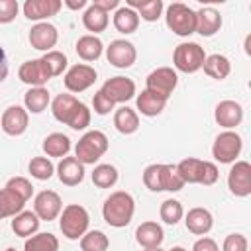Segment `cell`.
<instances>
[{
  "label": "cell",
  "mask_w": 251,
  "mask_h": 251,
  "mask_svg": "<svg viewBox=\"0 0 251 251\" xmlns=\"http://www.w3.org/2000/svg\"><path fill=\"white\" fill-rule=\"evenodd\" d=\"M29 173L37 180H49L55 173V167L47 157H33L29 161Z\"/></svg>",
  "instance_id": "obj_40"
},
{
  "label": "cell",
  "mask_w": 251,
  "mask_h": 251,
  "mask_svg": "<svg viewBox=\"0 0 251 251\" xmlns=\"http://www.w3.org/2000/svg\"><path fill=\"white\" fill-rule=\"evenodd\" d=\"M80 106V100L73 94H57L51 102V112L55 116V120H59L61 124H69L71 118L76 114Z\"/></svg>",
  "instance_id": "obj_22"
},
{
  "label": "cell",
  "mask_w": 251,
  "mask_h": 251,
  "mask_svg": "<svg viewBox=\"0 0 251 251\" xmlns=\"http://www.w3.org/2000/svg\"><path fill=\"white\" fill-rule=\"evenodd\" d=\"M108 247H110V239L104 231L92 229L80 237V249L82 251H106Z\"/></svg>",
  "instance_id": "obj_37"
},
{
  "label": "cell",
  "mask_w": 251,
  "mask_h": 251,
  "mask_svg": "<svg viewBox=\"0 0 251 251\" xmlns=\"http://www.w3.org/2000/svg\"><path fill=\"white\" fill-rule=\"evenodd\" d=\"M114 27L120 33H124V35L133 33L139 27V16H137V12L131 10V8H127V6L118 8L116 14H114Z\"/></svg>",
  "instance_id": "obj_30"
},
{
  "label": "cell",
  "mask_w": 251,
  "mask_h": 251,
  "mask_svg": "<svg viewBox=\"0 0 251 251\" xmlns=\"http://www.w3.org/2000/svg\"><path fill=\"white\" fill-rule=\"evenodd\" d=\"M184 224H186V229L190 233L206 235L214 226V218H212L210 210H206V208H192V210H188Z\"/></svg>",
  "instance_id": "obj_23"
},
{
  "label": "cell",
  "mask_w": 251,
  "mask_h": 251,
  "mask_svg": "<svg viewBox=\"0 0 251 251\" xmlns=\"http://www.w3.org/2000/svg\"><path fill=\"white\" fill-rule=\"evenodd\" d=\"M41 59H43L45 65L49 67L51 76H59V75H63V71L67 69V63H69V61H67V55L61 53V51H47Z\"/></svg>",
  "instance_id": "obj_41"
},
{
  "label": "cell",
  "mask_w": 251,
  "mask_h": 251,
  "mask_svg": "<svg viewBox=\"0 0 251 251\" xmlns=\"http://www.w3.org/2000/svg\"><path fill=\"white\" fill-rule=\"evenodd\" d=\"M4 188L12 190V192H14L16 196H20L24 202H27V200L31 198V194H33V186H31V182H29L27 178H24V176H14V178H10V180L6 182Z\"/></svg>",
  "instance_id": "obj_42"
},
{
  "label": "cell",
  "mask_w": 251,
  "mask_h": 251,
  "mask_svg": "<svg viewBox=\"0 0 251 251\" xmlns=\"http://www.w3.org/2000/svg\"><path fill=\"white\" fill-rule=\"evenodd\" d=\"M24 104H25V110L27 114H41L47 106H49V92L47 88L43 86H35V88H29L25 94H24Z\"/></svg>",
  "instance_id": "obj_33"
},
{
  "label": "cell",
  "mask_w": 251,
  "mask_h": 251,
  "mask_svg": "<svg viewBox=\"0 0 251 251\" xmlns=\"http://www.w3.org/2000/svg\"><path fill=\"white\" fill-rule=\"evenodd\" d=\"M204 73L210 76V78H216V80H224L227 78V75L231 73V63L227 57L220 55V53H214L210 57L204 59V65H202Z\"/></svg>",
  "instance_id": "obj_27"
},
{
  "label": "cell",
  "mask_w": 251,
  "mask_h": 251,
  "mask_svg": "<svg viewBox=\"0 0 251 251\" xmlns=\"http://www.w3.org/2000/svg\"><path fill=\"white\" fill-rule=\"evenodd\" d=\"M108 145H110V141L104 131H100V129L86 131L75 147V157L82 165H94L108 151Z\"/></svg>",
  "instance_id": "obj_2"
},
{
  "label": "cell",
  "mask_w": 251,
  "mask_h": 251,
  "mask_svg": "<svg viewBox=\"0 0 251 251\" xmlns=\"http://www.w3.org/2000/svg\"><path fill=\"white\" fill-rule=\"evenodd\" d=\"M86 4H88L86 0H65V6L71 8V10H80V8H84Z\"/></svg>",
  "instance_id": "obj_52"
},
{
  "label": "cell",
  "mask_w": 251,
  "mask_h": 251,
  "mask_svg": "<svg viewBox=\"0 0 251 251\" xmlns=\"http://www.w3.org/2000/svg\"><path fill=\"white\" fill-rule=\"evenodd\" d=\"M104 51V43L96 35H82L76 41V53L82 61H96Z\"/></svg>",
  "instance_id": "obj_31"
},
{
  "label": "cell",
  "mask_w": 251,
  "mask_h": 251,
  "mask_svg": "<svg viewBox=\"0 0 251 251\" xmlns=\"http://www.w3.org/2000/svg\"><path fill=\"white\" fill-rule=\"evenodd\" d=\"M96 8H100L102 12H110V10H118L120 8V0H94L92 2Z\"/></svg>",
  "instance_id": "obj_50"
},
{
  "label": "cell",
  "mask_w": 251,
  "mask_h": 251,
  "mask_svg": "<svg viewBox=\"0 0 251 251\" xmlns=\"http://www.w3.org/2000/svg\"><path fill=\"white\" fill-rule=\"evenodd\" d=\"M202 171H204V161L194 159V157L182 159L176 165V173L184 184H200L202 182Z\"/></svg>",
  "instance_id": "obj_26"
},
{
  "label": "cell",
  "mask_w": 251,
  "mask_h": 251,
  "mask_svg": "<svg viewBox=\"0 0 251 251\" xmlns=\"http://www.w3.org/2000/svg\"><path fill=\"white\" fill-rule=\"evenodd\" d=\"M222 251H247V237L241 233H231L224 239Z\"/></svg>",
  "instance_id": "obj_46"
},
{
  "label": "cell",
  "mask_w": 251,
  "mask_h": 251,
  "mask_svg": "<svg viewBox=\"0 0 251 251\" xmlns=\"http://www.w3.org/2000/svg\"><path fill=\"white\" fill-rule=\"evenodd\" d=\"M57 176L65 186H76L84 178V165L76 157H63L57 165Z\"/></svg>",
  "instance_id": "obj_18"
},
{
  "label": "cell",
  "mask_w": 251,
  "mask_h": 251,
  "mask_svg": "<svg viewBox=\"0 0 251 251\" xmlns=\"http://www.w3.org/2000/svg\"><path fill=\"white\" fill-rule=\"evenodd\" d=\"M18 76L24 84L35 88V86H43L47 80H51V71L49 67L45 65L43 59H31V61H25L20 65L18 69Z\"/></svg>",
  "instance_id": "obj_10"
},
{
  "label": "cell",
  "mask_w": 251,
  "mask_h": 251,
  "mask_svg": "<svg viewBox=\"0 0 251 251\" xmlns=\"http://www.w3.org/2000/svg\"><path fill=\"white\" fill-rule=\"evenodd\" d=\"M24 251H59V239L53 233H35L25 239Z\"/></svg>",
  "instance_id": "obj_35"
},
{
  "label": "cell",
  "mask_w": 251,
  "mask_h": 251,
  "mask_svg": "<svg viewBox=\"0 0 251 251\" xmlns=\"http://www.w3.org/2000/svg\"><path fill=\"white\" fill-rule=\"evenodd\" d=\"M27 124H29V114L22 106H10V108H6L4 114H2V120H0L2 131L8 133V135H12V137L22 135L27 129Z\"/></svg>",
  "instance_id": "obj_14"
},
{
  "label": "cell",
  "mask_w": 251,
  "mask_h": 251,
  "mask_svg": "<svg viewBox=\"0 0 251 251\" xmlns=\"http://www.w3.org/2000/svg\"><path fill=\"white\" fill-rule=\"evenodd\" d=\"M114 126L122 135H131L139 129V116L133 108L129 106H122L116 110L114 114Z\"/></svg>",
  "instance_id": "obj_25"
},
{
  "label": "cell",
  "mask_w": 251,
  "mask_h": 251,
  "mask_svg": "<svg viewBox=\"0 0 251 251\" xmlns=\"http://www.w3.org/2000/svg\"><path fill=\"white\" fill-rule=\"evenodd\" d=\"M61 8H63L61 0H25L24 2V16L27 20H35L39 24L41 20L57 16Z\"/></svg>",
  "instance_id": "obj_16"
},
{
  "label": "cell",
  "mask_w": 251,
  "mask_h": 251,
  "mask_svg": "<svg viewBox=\"0 0 251 251\" xmlns=\"http://www.w3.org/2000/svg\"><path fill=\"white\" fill-rule=\"evenodd\" d=\"M127 8L135 10L137 16L145 22H157L163 14V0H127Z\"/></svg>",
  "instance_id": "obj_28"
},
{
  "label": "cell",
  "mask_w": 251,
  "mask_h": 251,
  "mask_svg": "<svg viewBox=\"0 0 251 251\" xmlns=\"http://www.w3.org/2000/svg\"><path fill=\"white\" fill-rule=\"evenodd\" d=\"M178 84V76L171 67H159L155 71H151L145 78V88L153 90L165 98H169L173 94V90Z\"/></svg>",
  "instance_id": "obj_7"
},
{
  "label": "cell",
  "mask_w": 251,
  "mask_h": 251,
  "mask_svg": "<svg viewBox=\"0 0 251 251\" xmlns=\"http://www.w3.org/2000/svg\"><path fill=\"white\" fill-rule=\"evenodd\" d=\"M18 2L16 0H0V24H10L18 16Z\"/></svg>",
  "instance_id": "obj_47"
},
{
  "label": "cell",
  "mask_w": 251,
  "mask_h": 251,
  "mask_svg": "<svg viewBox=\"0 0 251 251\" xmlns=\"http://www.w3.org/2000/svg\"><path fill=\"white\" fill-rule=\"evenodd\" d=\"M241 147H243V141H241L239 133L226 129L216 137V141L212 145V155L218 163H224V165L235 163V159L241 153Z\"/></svg>",
  "instance_id": "obj_6"
},
{
  "label": "cell",
  "mask_w": 251,
  "mask_h": 251,
  "mask_svg": "<svg viewBox=\"0 0 251 251\" xmlns=\"http://www.w3.org/2000/svg\"><path fill=\"white\" fill-rule=\"evenodd\" d=\"M67 126H69L71 129H75V131H82V129H86V127L90 126V110H88V106L80 102L76 114L71 118V122H69Z\"/></svg>",
  "instance_id": "obj_44"
},
{
  "label": "cell",
  "mask_w": 251,
  "mask_h": 251,
  "mask_svg": "<svg viewBox=\"0 0 251 251\" xmlns=\"http://www.w3.org/2000/svg\"><path fill=\"white\" fill-rule=\"evenodd\" d=\"M6 251H16V249H14V247H8V249H6Z\"/></svg>",
  "instance_id": "obj_55"
},
{
  "label": "cell",
  "mask_w": 251,
  "mask_h": 251,
  "mask_svg": "<svg viewBox=\"0 0 251 251\" xmlns=\"http://www.w3.org/2000/svg\"><path fill=\"white\" fill-rule=\"evenodd\" d=\"M59 41V31L53 24L49 22H39L29 29V43L37 51H51Z\"/></svg>",
  "instance_id": "obj_15"
},
{
  "label": "cell",
  "mask_w": 251,
  "mask_h": 251,
  "mask_svg": "<svg viewBox=\"0 0 251 251\" xmlns=\"http://www.w3.org/2000/svg\"><path fill=\"white\" fill-rule=\"evenodd\" d=\"M165 239L163 227L157 222H143L137 226L135 229V241L143 247V249H153V247H161Z\"/></svg>",
  "instance_id": "obj_20"
},
{
  "label": "cell",
  "mask_w": 251,
  "mask_h": 251,
  "mask_svg": "<svg viewBox=\"0 0 251 251\" xmlns=\"http://www.w3.org/2000/svg\"><path fill=\"white\" fill-rule=\"evenodd\" d=\"M222 27V16L216 8H200L196 12V31L194 33H200L204 37H212L216 31H220Z\"/></svg>",
  "instance_id": "obj_19"
},
{
  "label": "cell",
  "mask_w": 251,
  "mask_h": 251,
  "mask_svg": "<svg viewBox=\"0 0 251 251\" xmlns=\"http://www.w3.org/2000/svg\"><path fill=\"white\" fill-rule=\"evenodd\" d=\"M163 169H165V165H161V163H153V165L145 167L143 184L149 190H153V192H161L163 190Z\"/></svg>",
  "instance_id": "obj_39"
},
{
  "label": "cell",
  "mask_w": 251,
  "mask_h": 251,
  "mask_svg": "<svg viewBox=\"0 0 251 251\" xmlns=\"http://www.w3.org/2000/svg\"><path fill=\"white\" fill-rule=\"evenodd\" d=\"M159 214H161V220H163L165 224L175 226V224H178V222L182 220L184 210H182V204H180L178 200H175V198H167V200L161 204Z\"/></svg>",
  "instance_id": "obj_38"
},
{
  "label": "cell",
  "mask_w": 251,
  "mask_h": 251,
  "mask_svg": "<svg viewBox=\"0 0 251 251\" xmlns=\"http://www.w3.org/2000/svg\"><path fill=\"white\" fill-rule=\"evenodd\" d=\"M65 88L69 92H84L86 88H90L96 82V71L90 65L78 63L73 65L67 73H65Z\"/></svg>",
  "instance_id": "obj_8"
},
{
  "label": "cell",
  "mask_w": 251,
  "mask_h": 251,
  "mask_svg": "<svg viewBox=\"0 0 251 251\" xmlns=\"http://www.w3.org/2000/svg\"><path fill=\"white\" fill-rule=\"evenodd\" d=\"M24 200L20 196H16L12 190L2 188L0 190V220L2 218H14L16 214H20L24 210Z\"/></svg>",
  "instance_id": "obj_36"
},
{
  "label": "cell",
  "mask_w": 251,
  "mask_h": 251,
  "mask_svg": "<svg viewBox=\"0 0 251 251\" xmlns=\"http://www.w3.org/2000/svg\"><path fill=\"white\" fill-rule=\"evenodd\" d=\"M82 24H84V27H86L88 31H92V35H94V33H100V31H104V29L108 27L110 18H108L106 12H102L100 8H96L94 4H90V6L84 10V14H82Z\"/></svg>",
  "instance_id": "obj_32"
},
{
  "label": "cell",
  "mask_w": 251,
  "mask_h": 251,
  "mask_svg": "<svg viewBox=\"0 0 251 251\" xmlns=\"http://www.w3.org/2000/svg\"><path fill=\"white\" fill-rule=\"evenodd\" d=\"M218 176H220L218 167H216L214 163H210V161H204V171H202V182H200V184L212 186V184L218 180Z\"/></svg>",
  "instance_id": "obj_48"
},
{
  "label": "cell",
  "mask_w": 251,
  "mask_h": 251,
  "mask_svg": "<svg viewBox=\"0 0 251 251\" xmlns=\"http://www.w3.org/2000/svg\"><path fill=\"white\" fill-rule=\"evenodd\" d=\"M227 186L235 196H249L251 194V165L247 161H235L227 175Z\"/></svg>",
  "instance_id": "obj_13"
},
{
  "label": "cell",
  "mask_w": 251,
  "mask_h": 251,
  "mask_svg": "<svg viewBox=\"0 0 251 251\" xmlns=\"http://www.w3.org/2000/svg\"><path fill=\"white\" fill-rule=\"evenodd\" d=\"M114 102L102 92V90H98L96 94H94V98H92V110L98 114V116H106V114H110L112 110H114Z\"/></svg>",
  "instance_id": "obj_45"
},
{
  "label": "cell",
  "mask_w": 251,
  "mask_h": 251,
  "mask_svg": "<svg viewBox=\"0 0 251 251\" xmlns=\"http://www.w3.org/2000/svg\"><path fill=\"white\" fill-rule=\"evenodd\" d=\"M43 151L47 157H67V153L71 151V139L65 135V133H49L45 139H43Z\"/></svg>",
  "instance_id": "obj_29"
},
{
  "label": "cell",
  "mask_w": 251,
  "mask_h": 251,
  "mask_svg": "<svg viewBox=\"0 0 251 251\" xmlns=\"http://www.w3.org/2000/svg\"><path fill=\"white\" fill-rule=\"evenodd\" d=\"M169 251H186V249H184V247H180V245H176V247H171Z\"/></svg>",
  "instance_id": "obj_53"
},
{
  "label": "cell",
  "mask_w": 251,
  "mask_h": 251,
  "mask_svg": "<svg viewBox=\"0 0 251 251\" xmlns=\"http://www.w3.org/2000/svg\"><path fill=\"white\" fill-rule=\"evenodd\" d=\"M6 76H8V57H6L4 47L0 45V82H4Z\"/></svg>",
  "instance_id": "obj_51"
},
{
  "label": "cell",
  "mask_w": 251,
  "mask_h": 251,
  "mask_svg": "<svg viewBox=\"0 0 251 251\" xmlns=\"http://www.w3.org/2000/svg\"><path fill=\"white\" fill-rule=\"evenodd\" d=\"M92 182L98 188H112L118 182V169L110 163H100L92 171Z\"/></svg>",
  "instance_id": "obj_34"
},
{
  "label": "cell",
  "mask_w": 251,
  "mask_h": 251,
  "mask_svg": "<svg viewBox=\"0 0 251 251\" xmlns=\"http://www.w3.org/2000/svg\"><path fill=\"white\" fill-rule=\"evenodd\" d=\"M106 59L110 65H114L116 69H127L135 63L137 59V51L135 45L127 39H114L108 47H106Z\"/></svg>",
  "instance_id": "obj_9"
},
{
  "label": "cell",
  "mask_w": 251,
  "mask_h": 251,
  "mask_svg": "<svg viewBox=\"0 0 251 251\" xmlns=\"http://www.w3.org/2000/svg\"><path fill=\"white\" fill-rule=\"evenodd\" d=\"M214 118H216L218 126H222L226 129H231V127H235V126L241 124V120H243V108L235 100H222L216 106V110H214Z\"/></svg>",
  "instance_id": "obj_17"
},
{
  "label": "cell",
  "mask_w": 251,
  "mask_h": 251,
  "mask_svg": "<svg viewBox=\"0 0 251 251\" xmlns=\"http://www.w3.org/2000/svg\"><path fill=\"white\" fill-rule=\"evenodd\" d=\"M114 104H126L135 96V82L127 76H114L108 78L100 88Z\"/></svg>",
  "instance_id": "obj_12"
},
{
  "label": "cell",
  "mask_w": 251,
  "mask_h": 251,
  "mask_svg": "<svg viewBox=\"0 0 251 251\" xmlns=\"http://www.w3.org/2000/svg\"><path fill=\"white\" fill-rule=\"evenodd\" d=\"M167 100H169V98H165V96H161V94H157V92L145 88V90H141V92L137 94L135 104H137V110H139L143 116L153 118V116H159V114L165 110Z\"/></svg>",
  "instance_id": "obj_21"
},
{
  "label": "cell",
  "mask_w": 251,
  "mask_h": 251,
  "mask_svg": "<svg viewBox=\"0 0 251 251\" xmlns=\"http://www.w3.org/2000/svg\"><path fill=\"white\" fill-rule=\"evenodd\" d=\"M192 251H220V247L212 237H200L192 245Z\"/></svg>",
  "instance_id": "obj_49"
},
{
  "label": "cell",
  "mask_w": 251,
  "mask_h": 251,
  "mask_svg": "<svg viewBox=\"0 0 251 251\" xmlns=\"http://www.w3.org/2000/svg\"><path fill=\"white\" fill-rule=\"evenodd\" d=\"M204 59H206L204 47H200L194 41H186V43L176 45L175 53H173V63L182 73H196L198 69H202Z\"/></svg>",
  "instance_id": "obj_5"
},
{
  "label": "cell",
  "mask_w": 251,
  "mask_h": 251,
  "mask_svg": "<svg viewBox=\"0 0 251 251\" xmlns=\"http://www.w3.org/2000/svg\"><path fill=\"white\" fill-rule=\"evenodd\" d=\"M39 222H41V220L37 218L35 212L22 210L20 214L14 216V220H12V229H14L16 235L27 239V237H31V235L37 233V229H39Z\"/></svg>",
  "instance_id": "obj_24"
},
{
  "label": "cell",
  "mask_w": 251,
  "mask_h": 251,
  "mask_svg": "<svg viewBox=\"0 0 251 251\" xmlns=\"http://www.w3.org/2000/svg\"><path fill=\"white\" fill-rule=\"evenodd\" d=\"M182 186H184V182L176 173V165H165V169H163V190L178 192Z\"/></svg>",
  "instance_id": "obj_43"
},
{
  "label": "cell",
  "mask_w": 251,
  "mask_h": 251,
  "mask_svg": "<svg viewBox=\"0 0 251 251\" xmlns=\"http://www.w3.org/2000/svg\"><path fill=\"white\" fill-rule=\"evenodd\" d=\"M88 224H90V216H88L84 206L69 204L67 208H63L61 220H59V227H61V231H63V235L67 239H73V241L80 239L88 231Z\"/></svg>",
  "instance_id": "obj_3"
},
{
  "label": "cell",
  "mask_w": 251,
  "mask_h": 251,
  "mask_svg": "<svg viewBox=\"0 0 251 251\" xmlns=\"http://www.w3.org/2000/svg\"><path fill=\"white\" fill-rule=\"evenodd\" d=\"M135 214V200L129 192L126 190H116L112 192L102 208V216L108 226L112 227H126Z\"/></svg>",
  "instance_id": "obj_1"
},
{
  "label": "cell",
  "mask_w": 251,
  "mask_h": 251,
  "mask_svg": "<svg viewBox=\"0 0 251 251\" xmlns=\"http://www.w3.org/2000/svg\"><path fill=\"white\" fill-rule=\"evenodd\" d=\"M33 212L39 220L51 222L63 212V200L55 190H41L33 200Z\"/></svg>",
  "instance_id": "obj_11"
},
{
  "label": "cell",
  "mask_w": 251,
  "mask_h": 251,
  "mask_svg": "<svg viewBox=\"0 0 251 251\" xmlns=\"http://www.w3.org/2000/svg\"><path fill=\"white\" fill-rule=\"evenodd\" d=\"M145 251H163L161 247H153V249H145Z\"/></svg>",
  "instance_id": "obj_54"
},
{
  "label": "cell",
  "mask_w": 251,
  "mask_h": 251,
  "mask_svg": "<svg viewBox=\"0 0 251 251\" xmlns=\"http://www.w3.org/2000/svg\"><path fill=\"white\" fill-rule=\"evenodd\" d=\"M165 22H167V27L180 37H188L196 31V12L180 2H175L167 8Z\"/></svg>",
  "instance_id": "obj_4"
}]
</instances>
